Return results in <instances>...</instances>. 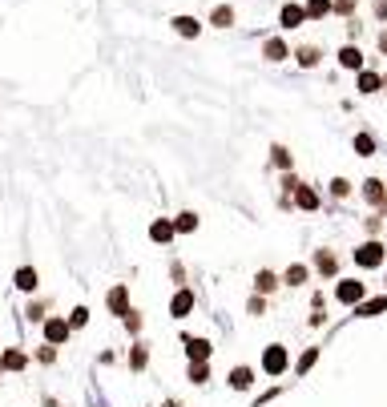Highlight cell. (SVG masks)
Here are the masks:
<instances>
[{
    "mask_svg": "<svg viewBox=\"0 0 387 407\" xmlns=\"http://www.w3.org/2000/svg\"><path fill=\"white\" fill-rule=\"evenodd\" d=\"M339 65H343V69H355V73H359V69H363V53L355 49V45H343V49H339Z\"/></svg>",
    "mask_w": 387,
    "mask_h": 407,
    "instance_id": "14",
    "label": "cell"
},
{
    "mask_svg": "<svg viewBox=\"0 0 387 407\" xmlns=\"http://www.w3.org/2000/svg\"><path fill=\"white\" fill-rule=\"evenodd\" d=\"M0 371H4V363H0Z\"/></svg>",
    "mask_w": 387,
    "mask_h": 407,
    "instance_id": "37",
    "label": "cell"
},
{
    "mask_svg": "<svg viewBox=\"0 0 387 407\" xmlns=\"http://www.w3.org/2000/svg\"><path fill=\"white\" fill-rule=\"evenodd\" d=\"M85 322H89V310L85 307H77L73 315H69V327H85Z\"/></svg>",
    "mask_w": 387,
    "mask_h": 407,
    "instance_id": "33",
    "label": "cell"
},
{
    "mask_svg": "<svg viewBox=\"0 0 387 407\" xmlns=\"http://www.w3.org/2000/svg\"><path fill=\"white\" fill-rule=\"evenodd\" d=\"M335 13H343V16L355 13V0H335Z\"/></svg>",
    "mask_w": 387,
    "mask_h": 407,
    "instance_id": "34",
    "label": "cell"
},
{
    "mask_svg": "<svg viewBox=\"0 0 387 407\" xmlns=\"http://www.w3.org/2000/svg\"><path fill=\"white\" fill-rule=\"evenodd\" d=\"M174 234H178L174 218H158V222L150 226V238H153V242H162V246H165V242H174Z\"/></svg>",
    "mask_w": 387,
    "mask_h": 407,
    "instance_id": "9",
    "label": "cell"
},
{
    "mask_svg": "<svg viewBox=\"0 0 387 407\" xmlns=\"http://www.w3.org/2000/svg\"><path fill=\"white\" fill-rule=\"evenodd\" d=\"M105 307L113 310V315H117V319H125V315H129V291H125L121 283L113 286L109 295H105Z\"/></svg>",
    "mask_w": 387,
    "mask_h": 407,
    "instance_id": "6",
    "label": "cell"
},
{
    "mask_svg": "<svg viewBox=\"0 0 387 407\" xmlns=\"http://www.w3.org/2000/svg\"><path fill=\"white\" fill-rule=\"evenodd\" d=\"M174 226L182 230V234H194V230H198V214H194V210L178 214V218H174Z\"/></svg>",
    "mask_w": 387,
    "mask_h": 407,
    "instance_id": "23",
    "label": "cell"
},
{
    "mask_svg": "<svg viewBox=\"0 0 387 407\" xmlns=\"http://www.w3.org/2000/svg\"><path fill=\"white\" fill-rule=\"evenodd\" d=\"M263 57H266V61H283V57H287V40L271 37V40L263 45Z\"/></svg>",
    "mask_w": 387,
    "mask_h": 407,
    "instance_id": "19",
    "label": "cell"
},
{
    "mask_svg": "<svg viewBox=\"0 0 387 407\" xmlns=\"http://www.w3.org/2000/svg\"><path fill=\"white\" fill-rule=\"evenodd\" d=\"M182 343H186V355H190V363H210V355H214V343H210V339H198V335H186Z\"/></svg>",
    "mask_w": 387,
    "mask_h": 407,
    "instance_id": "4",
    "label": "cell"
},
{
    "mask_svg": "<svg viewBox=\"0 0 387 407\" xmlns=\"http://www.w3.org/2000/svg\"><path fill=\"white\" fill-rule=\"evenodd\" d=\"M210 21H214L218 28H230V25H234V9H230V4H222V9H214Z\"/></svg>",
    "mask_w": 387,
    "mask_h": 407,
    "instance_id": "27",
    "label": "cell"
},
{
    "mask_svg": "<svg viewBox=\"0 0 387 407\" xmlns=\"http://www.w3.org/2000/svg\"><path fill=\"white\" fill-rule=\"evenodd\" d=\"M174 28L182 33V37H190V40H194V37L202 33V25L194 21V16H174Z\"/></svg>",
    "mask_w": 387,
    "mask_h": 407,
    "instance_id": "20",
    "label": "cell"
},
{
    "mask_svg": "<svg viewBox=\"0 0 387 407\" xmlns=\"http://www.w3.org/2000/svg\"><path fill=\"white\" fill-rule=\"evenodd\" d=\"M351 146H355V153H359V158H371V153H375V137L371 134H355V141H351Z\"/></svg>",
    "mask_w": 387,
    "mask_h": 407,
    "instance_id": "21",
    "label": "cell"
},
{
    "mask_svg": "<svg viewBox=\"0 0 387 407\" xmlns=\"http://www.w3.org/2000/svg\"><path fill=\"white\" fill-rule=\"evenodd\" d=\"M186 375H190V383H206L210 379V363H190Z\"/></svg>",
    "mask_w": 387,
    "mask_h": 407,
    "instance_id": "28",
    "label": "cell"
},
{
    "mask_svg": "<svg viewBox=\"0 0 387 407\" xmlns=\"http://www.w3.org/2000/svg\"><path fill=\"white\" fill-rule=\"evenodd\" d=\"M327 13H335L331 0H307V21H323Z\"/></svg>",
    "mask_w": 387,
    "mask_h": 407,
    "instance_id": "16",
    "label": "cell"
},
{
    "mask_svg": "<svg viewBox=\"0 0 387 407\" xmlns=\"http://www.w3.org/2000/svg\"><path fill=\"white\" fill-rule=\"evenodd\" d=\"M13 283L21 286L25 295H33V291H37V271H33V266H21V271H16V278H13Z\"/></svg>",
    "mask_w": 387,
    "mask_h": 407,
    "instance_id": "15",
    "label": "cell"
},
{
    "mask_svg": "<svg viewBox=\"0 0 387 407\" xmlns=\"http://www.w3.org/2000/svg\"><path fill=\"white\" fill-rule=\"evenodd\" d=\"M315 271H319V274H327V278H335V274H339L335 254H331V250H319V254H315Z\"/></svg>",
    "mask_w": 387,
    "mask_h": 407,
    "instance_id": "13",
    "label": "cell"
},
{
    "mask_svg": "<svg viewBox=\"0 0 387 407\" xmlns=\"http://www.w3.org/2000/svg\"><path fill=\"white\" fill-rule=\"evenodd\" d=\"M383 259H387V250H383V242H363V246H355V266H363V271H375V266H383Z\"/></svg>",
    "mask_w": 387,
    "mask_h": 407,
    "instance_id": "1",
    "label": "cell"
},
{
    "mask_svg": "<svg viewBox=\"0 0 387 407\" xmlns=\"http://www.w3.org/2000/svg\"><path fill=\"white\" fill-rule=\"evenodd\" d=\"M295 206L299 210H319V194H315L311 185H295Z\"/></svg>",
    "mask_w": 387,
    "mask_h": 407,
    "instance_id": "12",
    "label": "cell"
},
{
    "mask_svg": "<svg viewBox=\"0 0 387 407\" xmlns=\"http://www.w3.org/2000/svg\"><path fill=\"white\" fill-rule=\"evenodd\" d=\"M283 283H287V286H302V283H307V266H302V262H295V266L283 274Z\"/></svg>",
    "mask_w": 387,
    "mask_h": 407,
    "instance_id": "26",
    "label": "cell"
},
{
    "mask_svg": "<svg viewBox=\"0 0 387 407\" xmlns=\"http://www.w3.org/2000/svg\"><path fill=\"white\" fill-rule=\"evenodd\" d=\"M315 363H319V351H307V355H302L299 363H295V367H299V375H307V371H311Z\"/></svg>",
    "mask_w": 387,
    "mask_h": 407,
    "instance_id": "31",
    "label": "cell"
},
{
    "mask_svg": "<svg viewBox=\"0 0 387 407\" xmlns=\"http://www.w3.org/2000/svg\"><path fill=\"white\" fill-rule=\"evenodd\" d=\"M254 286H258V295H271L278 286V274H271V271H258V278H254Z\"/></svg>",
    "mask_w": 387,
    "mask_h": 407,
    "instance_id": "25",
    "label": "cell"
},
{
    "mask_svg": "<svg viewBox=\"0 0 387 407\" xmlns=\"http://www.w3.org/2000/svg\"><path fill=\"white\" fill-rule=\"evenodd\" d=\"M379 53H387V28L379 33Z\"/></svg>",
    "mask_w": 387,
    "mask_h": 407,
    "instance_id": "35",
    "label": "cell"
},
{
    "mask_svg": "<svg viewBox=\"0 0 387 407\" xmlns=\"http://www.w3.org/2000/svg\"><path fill=\"white\" fill-rule=\"evenodd\" d=\"M162 407H182V403H174V399H170V403H162Z\"/></svg>",
    "mask_w": 387,
    "mask_h": 407,
    "instance_id": "36",
    "label": "cell"
},
{
    "mask_svg": "<svg viewBox=\"0 0 387 407\" xmlns=\"http://www.w3.org/2000/svg\"><path fill=\"white\" fill-rule=\"evenodd\" d=\"M290 367V359H287V347H266L263 351V371L266 375H271V379H278V375H283V371Z\"/></svg>",
    "mask_w": 387,
    "mask_h": 407,
    "instance_id": "2",
    "label": "cell"
},
{
    "mask_svg": "<svg viewBox=\"0 0 387 407\" xmlns=\"http://www.w3.org/2000/svg\"><path fill=\"white\" fill-rule=\"evenodd\" d=\"M295 57H299L302 69H315V65H319V49H315V45H302V49H295Z\"/></svg>",
    "mask_w": 387,
    "mask_h": 407,
    "instance_id": "22",
    "label": "cell"
},
{
    "mask_svg": "<svg viewBox=\"0 0 387 407\" xmlns=\"http://www.w3.org/2000/svg\"><path fill=\"white\" fill-rule=\"evenodd\" d=\"M0 363H4V371H21V367H25V355H21V351H4Z\"/></svg>",
    "mask_w": 387,
    "mask_h": 407,
    "instance_id": "29",
    "label": "cell"
},
{
    "mask_svg": "<svg viewBox=\"0 0 387 407\" xmlns=\"http://www.w3.org/2000/svg\"><path fill=\"white\" fill-rule=\"evenodd\" d=\"M250 383H254V371H250V367H234V371H230V387H234V391H246Z\"/></svg>",
    "mask_w": 387,
    "mask_h": 407,
    "instance_id": "17",
    "label": "cell"
},
{
    "mask_svg": "<svg viewBox=\"0 0 387 407\" xmlns=\"http://www.w3.org/2000/svg\"><path fill=\"white\" fill-rule=\"evenodd\" d=\"M278 25H283V28H302V25H307V4H283Z\"/></svg>",
    "mask_w": 387,
    "mask_h": 407,
    "instance_id": "5",
    "label": "cell"
},
{
    "mask_svg": "<svg viewBox=\"0 0 387 407\" xmlns=\"http://www.w3.org/2000/svg\"><path fill=\"white\" fill-rule=\"evenodd\" d=\"M363 197H367L371 206H379V210H387V185L379 182V178H367V182H363Z\"/></svg>",
    "mask_w": 387,
    "mask_h": 407,
    "instance_id": "7",
    "label": "cell"
},
{
    "mask_svg": "<svg viewBox=\"0 0 387 407\" xmlns=\"http://www.w3.org/2000/svg\"><path fill=\"white\" fill-rule=\"evenodd\" d=\"M190 307H194V295H190V291H178V295L170 298V315H174V319H186Z\"/></svg>",
    "mask_w": 387,
    "mask_h": 407,
    "instance_id": "11",
    "label": "cell"
},
{
    "mask_svg": "<svg viewBox=\"0 0 387 407\" xmlns=\"http://www.w3.org/2000/svg\"><path fill=\"white\" fill-rule=\"evenodd\" d=\"M363 295H367V286H363L359 278H339V286H335V298H339V303H347V307H359Z\"/></svg>",
    "mask_w": 387,
    "mask_h": 407,
    "instance_id": "3",
    "label": "cell"
},
{
    "mask_svg": "<svg viewBox=\"0 0 387 407\" xmlns=\"http://www.w3.org/2000/svg\"><path fill=\"white\" fill-rule=\"evenodd\" d=\"M383 310H387V295H379V298H371V303H359V307H355V315L371 319V315H383Z\"/></svg>",
    "mask_w": 387,
    "mask_h": 407,
    "instance_id": "18",
    "label": "cell"
},
{
    "mask_svg": "<svg viewBox=\"0 0 387 407\" xmlns=\"http://www.w3.org/2000/svg\"><path fill=\"white\" fill-rule=\"evenodd\" d=\"M69 331H73V327H69L65 319H45V339H49V343H65Z\"/></svg>",
    "mask_w": 387,
    "mask_h": 407,
    "instance_id": "10",
    "label": "cell"
},
{
    "mask_svg": "<svg viewBox=\"0 0 387 407\" xmlns=\"http://www.w3.org/2000/svg\"><path fill=\"white\" fill-rule=\"evenodd\" d=\"M331 194H335V197H347V194H351V182H347V178H335V182H331Z\"/></svg>",
    "mask_w": 387,
    "mask_h": 407,
    "instance_id": "32",
    "label": "cell"
},
{
    "mask_svg": "<svg viewBox=\"0 0 387 407\" xmlns=\"http://www.w3.org/2000/svg\"><path fill=\"white\" fill-rule=\"evenodd\" d=\"M271 161H275L278 170H290V153H287L283 146H275V149H271Z\"/></svg>",
    "mask_w": 387,
    "mask_h": 407,
    "instance_id": "30",
    "label": "cell"
},
{
    "mask_svg": "<svg viewBox=\"0 0 387 407\" xmlns=\"http://www.w3.org/2000/svg\"><path fill=\"white\" fill-rule=\"evenodd\" d=\"M355 89H359L363 97H371V93H379V89H383V77L375 73V69H359V81H355Z\"/></svg>",
    "mask_w": 387,
    "mask_h": 407,
    "instance_id": "8",
    "label": "cell"
},
{
    "mask_svg": "<svg viewBox=\"0 0 387 407\" xmlns=\"http://www.w3.org/2000/svg\"><path fill=\"white\" fill-rule=\"evenodd\" d=\"M146 363H150V351H146V343H138L133 351H129V367H133V371H146Z\"/></svg>",
    "mask_w": 387,
    "mask_h": 407,
    "instance_id": "24",
    "label": "cell"
}]
</instances>
